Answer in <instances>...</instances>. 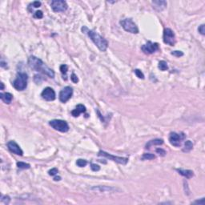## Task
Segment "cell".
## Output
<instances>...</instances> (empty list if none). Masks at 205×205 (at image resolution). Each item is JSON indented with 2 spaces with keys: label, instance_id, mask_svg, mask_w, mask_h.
<instances>
[{
  "label": "cell",
  "instance_id": "cell-1",
  "mask_svg": "<svg viewBox=\"0 0 205 205\" xmlns=\"http://www.w3.org/2000/svg\"><path fill=\"white\" fill-rule=\"evenodd\" d=\"M28 64L30 66V68L34 69L37 71L43 73L50 78H54L55 77V72L54 71L51 69L49 67H47L46 64L43 63L40 59L34 56H30L28 59Z\"/></svg>",
  "mask_w": 205,
  "mask_h": 205
},
{
  "label": "cell",
  "instance_id": "cell-2",
  "mask_svg": "<svg viewBox=\"0 0 205 205\" xmlns=\"http://www.w3.org/2000/svg\"><path fill=\"white\" fill-rule=\"evenodd\" d=\"M88 34V36L93 41V43L97 46L99 49L101 51H106L108 46V43L105 38L102 37L99 34H98L97 32H95V30H87V32Z\"/></svg>",
  "mask_w": 205,
  "mask_h": 205
},
{
  "label": "cell",
  "instance_id": "cell-3",
  "mask_svg": "<svg viewBox=\"0 0 205 205\" xmlns=\"http://www.w3.org/2000/svg\"><path fill=\"white\" fill-rule=\"evenodd\" d=\"M27 79L28 77L26 73L19 72L16 79L13 82V87L18 91H23L27 86Z\"/></svg>",
  "mask_w": 205,
  "mask_h": 205
},
{
  "label": "cell",
  "instance_id": "cell-4",
  "mask_svg": "<svg viewBox=\"0 0 205 205\" xmlns=\"http://www.w3.org/2000/svg\"><path fill=\"white\" fill-rule=\"evenodd\" d=\"M120 24L124 30L128 32L132 33V34H138L139 29L136 24L133 22L132 19H125L124 20L120 21Z\"/></svg>",
  "mask_w": 205,
  "mask_h": 205
},
{
  "label": "cell",
  "instance_id": "cell-5",
  "mask_svg": "<svg viewBox=\"0 0 205 205\" xmlns=\"http://www.w3.org/2000/svg\"><path fill=\"white\" fill-rule=\"evenodd\" d=\"M50 126L53 128L56 131H59L61 132H67L69 131L68 124L62 120H53L49 122Z\"/></svg>",
  "mask_w": 205,
  "mask_h": 205
},
{
  "label": "cell",
  "instance_id": "cell-6",
  "mask_svg": "<svg viewBox=\"0 0 205 205\" xmlns=\"http://www.w3.org/2000/svg\"><path fill=\"white\" fill-rule=\"evenodd\" d=\"M99 156H102V157H106V158L109 159L110 160L115 161V162L120 163V164H127L128 162V158H125V157H120V156H115V155H112L111 154L107 153L104 151H99L98 154Z\"/></svg>",
  "mask_w": 205,
  "mask_h": 205
},
{
  "label": "cell",
  "instance_id": "cell-7",
  "mask_svg": "<svg viewBox=\"0 0 205 205\" xmlns=\"http://www.w3.org/2000/svg\"><path fill=\"white\" fill-rule=\"evenodd\" d=\"M163 39L164 43L169 46H174L175 43V35L174 31L170 28H166L163 30Z\"/></svg>",
  "mask_w": 205,
  "mask_h": 205
},
{
  "label": "cell",
  "instance_id": "cell-8",
  "mask_svg": "<svg viewBox=\"0 0 205 205\" xmlns=\"http://www.w3.org/2000/svg\"><path fill=\"white\" fill-rule=\"evenodd\" d=\"M51 7L53 10V11H55V12H63L68 7L67 3L63 0H54V1H52L51 3Z\"/></svg>",
  "mask_w": 205,
  "mask_h": 205
},
{
  "label": "cell",
  "instance_id": "cell-9",
  "mask_svg": "<svg viewBox=\"0 0 205 205\" xmlns=\"http://www.w3.org/2000/svg\"><path fill=\"white\" fill-rule=\"evenodd\" d=\"M185 138L184 134H178L176 132H171L169 136V142L171 145L175 147H180L182 144V140Z\"/></svg>",
  "mask_w": 205,
  "mask_h": 205
},
{
  "label": "cell",
  "instance_id": "cell-10",
  "mask_svg": "<svg viewBox=\"0 0 205 205\" xmlns=\"http://www.w3.org/2000/svg\"><path fill=\"white\" fill-rule=\"evenodd\" d=\"M141 49L144 51V53H145L147 55H150V54H153L154 52L158 51L159 49V47L157 43H152L151 41H148L144 46H142Z\"/></svg>",
  "mask_w": 205,
  "mask_h": 205
},
{
  "label": "cell",
  "instance_id": "cell-11",
  "mask_svg": "<svg viewBox=\"0 0 205 205\" xmlns=\"http://www.w3.org/2000/svg\"><path fill=\"white\" fill-rule=\"evenodd\" d=\"M73 95V89L71 87H66L60 91V100L62 102H66L71 98Z\"/></svg>",
  "mask_w": 205,
  "mask_h": 205
},
{
  "label": "cell",
  "instance_id": "cell-12",
  "mask_svg": "<svg viewBox=\"0 0 205 205\" xmlns=\"http://www.w3.org/2000/svg\"><path fill=\"white\" fill-rule=\"evenodd\" d=\"M41 96L45 100H47V101H53V100L56 99V97L55 91L52 89L51 87H49L43 89L42 93H41Z\"/></svg>",
  "mask_w": 205,
  "mask_h": 205
},
{
  "label": "cell",
  "instance_id": "cell-13",
  "mask_svg": "<svg viewBox=\"0 0 205 205\" xmlns=\"http://www.w3.org/2000/svg\"><path fill=\"white\" fill-rule=\"evenodd\" d=\"M7 147H8L9 151L15 154V155H20V156H22L23 155V151L21 149V147L15 141H10V142H8L7 143Z\"/></svg>",
  "mask_w": 205,
  "mask_h": 205
},
{
  "label": "cell",
  "instance_id": "cell-14",
  "mask_svg": "<svg viewBox=\"0 0 205 205\" xmlns=\"http://www.w3.org/2000/svg\"><path fill=\"white\" fill-rule=\"evenodd\" d=\"M91 190H94V191H98L100 192H114L116 191H120V189L115 188H111L108 186H98V187H93L91 188Z\"/></svg>",
  "mask_w": 205,
  "mask_h": 205
},
{
  "label": "cell",
  "instance_id": "cell-15",
  "mask_svg": "<svg viewBox=\"0 0 205 205\" xmlns=\"http://www.w3.org/2000/svg\"><path fill=\"white\" fill-rule=\"evenodd\" d=\"M152 5H153V8L155 10H156L157 11H161L167 7V2L166 1H163V0L153 1Z\"/></svg>",
  "mask_w": 205,
  "mask_h": 205
},
{
  "label": "cell",
  "instance_id": "cell-16",
  "mask_svg": "<svg viewBox=\"0 0 205 205\" xmlns=\"http://www.w3.org/2000/svg\"><path fill=\"white\" fill-rule=\"evenodd\" d=\"M86 111L85 106H83V104H79L77 105L76 108L75 110L71 111V114L74 117H78L81 113H84Z\"/></svg>",
  "mask_w": 205,
  "mask_h": 205
},
{
  "label": "cell",
  "instance_id": "cell-17",
  "mask_svg": "<svg viewBox=\"0 0 205 205\" xmlns=\"http://www.w3.org/2000/svg\"><path fill=\"white\" fill-rule=\"evenodd\" d=\"M0 99L7 104H10L12 101L13 95L11 93L6 92V93H1L0 94Z\"/></svg>",
  "mask_w": 205,
  "mask_h": 205
},
{
  "label": "cell",
  "instance_id": "cell-18",
  "mask_svg": "<svg viewBox=\"0 0 205 205\" xmlns=\"http://www.w3.org/2000/svg\"><path fill=\"white\" fill-rule=\"evenodd\" d=\"M176 171L179 172L181 175L186 177L187 179H191L194 176V172L191 170H185V169H176Z\"/></svg>",
  "mask_w": 205,
  "mask_h": 205
},
{
  "label": "cell",
  "instance_id": "cell-19",
  "mask_svg": "<svg viewBox=\"0 0 205 205\" xmlns=\"http://www.w3.org/2000/svg\"><path fill=\"white\" fill-rule=\"evenodd\" d=\"M163 144V140L162 139H155V140H152L148 141V143L146 144L145 148L146 149H149L151 146L161 145Z\"/></svg>",
  "mask_w": 205,
  "mask_h": 205
},
{
  "label": "cell",
  "instance_id": "cell-20",
  "mask_svg": "<svg viewBox=\"0 0 205 205\" xmlns=\"http://www.w3.org/2000/svg\"><path fill=\"white\" fill-rule=\"evenodd\" d=\"M193 148V144L191 140H187L184 144V147L183 148L184 152H189Z\"/></svg>",
  "mask_w": 205,
  "mask_h": 205
},
{
  "label": "cell",
  "instance_id": "cell-21",
  "mask_svg": "<svg viewBox=\"0 0 205 205\" xmlns=\"http://www.w3.org/2000/svg\"><path fill=\"white\" fill-rule=\"evenodd\" d=\"M158 67L159 69H160V71H166L168 69V66H167V62L165 61H160L158 64Z\"/></svg>",
  "mask_w": 205,
  "mask_h": 205
},
{
  "label": "cell",
  "instance_id": "cell-22",
  "mask_svg": "<svg viewBox=\"0 0 205 205\" xmlns=\"http://www.w3.org/2000/svg\"><path fill=\"white\" fill-rule=\"evenodd\" d=\"M17 167L20 169H29L30 167V165L29 163L24 162H17Z\"/></svg>",
  "mask_w": 205,
  "mask_h": 205
},
{
  "label": "cell",
  "instance_id": "cell-23",
  "mask_svg": "<svg viewBox=\"0 0 205 205\" xmlns=\"http://www.w3.org/2000/svg\"><path fill=\"white\" fill-rule=\"evenodd\" d=\"M155 158V155L151 153L144 154L143 156H142V159L143 160H151V159H154Z\"/></svg>",
  "mask_w": 205,
  "mask_h": 205
},
{
  "label": "cell",
  "instance_id": "cell-24",
  "mask_svg": "<svg viewBox=\"0 0 205 205\" xmlns=\"http://www.w3.org/2000/svg\"><path fill=\"white\" fill-rule=\"evenodd\" d=\"M77 166H79V167H83L87 164V161L86 159H77L76 161Z\"/></svg>",
  "mask_w": 205,
  "mask_h": 205
},
{
  "label": "cell",
  "instance_id": "cell-25",
  "mask_svg": "<svg viewBox=\"0 0 205 205\" xmlns=\"http://www.w3.org/2000/svg\"><path fill=\"white\" fill-rule=\"evenodd\" d=\"M67 70H68V67H67V65L63 64V65H61V66H60V71H61V73H62L63 75H66V74L67 72Z\"/></svg>",
  "mask_w": 205,
  "mask_h": 205
},
{
  "label": "cell",
  "instance_id": "cell-26",
  "mask_svg": "<svg viewBox=\"0 0 205 205\" xmlns=\"http://www.w3.org/2000/svg\"><path fill=\"white\" fill-rule=\"evenodd\" d=\"M134 72L136 73V76L138 77V78L142 79H144V73L142 72L140 70H139V69H136V70L134 71Z\"/></svg>",
  "mask_w": 205,
  "mask_h": 205
},
{
  "label": "cell",
  "instance_id": "cell-27",
  "mask_svg": "<svg viewBox=\"0 0 205 205\" xmlns=\"http://www.w3.org/2000/svg\"><path fill=\"white\" fill-rule=\"evenodd\" d=\"M10 200H11V199L8 196H2L1 197V202H3L5 204H8Z\"/></svg>",
  "mask_w": 205,
  "mask_h": 205
},
{
  "label": "cell",
  "instance_id": "cell-28",
  "mask_svg": "<svg viewBox=\"0 0 205 205\" xmlns=\"http://www.w3.org/2000/svg\"><path fill=\"white\" fill-rule=\"evenodd\" d=\"M171 54L172 56H175V57H181V56H184V53L180 51H172Z\"/></svg>",
  "mask_w": 205,
  "mask_h": 205
},
{
  "label": "cell",
  "instance_id": "cell-29",
  "mask_svg": "<svg viewBox=\"0 0 205 205\" xmlns=\"http://www.w3.org/2000/svg\"><path fill=\"white\" fill-rule=\"evenodd\" d=\"M43 17V13L41 11H37L36 12L34 13V18L36 19H42Z\"/></svg>",
  "mask_w": 205,
  "mask_h": 205
},
{
  "label": "cell",
  "instance_id": "cell-30",
  "mask_svg": "<svg viewBox=\"0 0 205 205\" xmlns=\"http://www.w3.org/2000/svg\"><path fill=\"white\" fill-rule=\"evenodd\" d=\"M155 151H156V153H158L161 156H165V155H166V151L162 148H157L155 150Z\"/></svg>",
  "mask_w": 205,
  "mask_h": 205
},
{
  "label": "cell",
  "instance_id": "cell-31",
  "mask_svg": "<svg viewBox=\"0 0 205 205\" xmlns=\"http://www.w3.org/2000/svg\"><path fill=\"white\" fill-rule=\"evenodd\" d=\"M91 170L94 171H98L100 170V167L97 165V164H95V163H91Z\"/></svg>",
  "mask_w": 205,
  "mask_h": 205
},
{
  "label": "cell",
  "instance_id": "cell-32",
  "mask_svg": "<svg viewBox=\"0 0 205 205\" xmlns=\"http://www.w3.org/2000/svg\"><path fill=\"white\" fill-rule=\"evenodd\" d=\"M59 172V171H58V169L57 168H52V169H51V170H49V171H48V174L50 175H56L57 173Z\"/></svg>",
  "mask_w": 205,
  "mask_h": 205
},
{
  "label": "cell",
  "instance_id": "cell-33",
  "mask_svg": "<svg viewBox=\"0 0 205 205\" xmlns=\"http://www.w3.org/2000/svg\"><path fill=\"white\" fill-rule=\"evenodd\" d=\"M199 32L201 34H203V35H204L205 34V26L204 24H202L201 26H200V27H199Z\"/></svg>",
  "mask_w": 205,
  "mask_h": 205
},
{
  "label": "cell",
  "instance_id": "cell-34",
  "mask_svg": "<svg viewBox=\"0 0 205 205\" xmlns=\"http://www.w3.org/2000/svg\"><path fill=\"white\" fill-rule=\"evenodd\" d=\"M71 81L73 83H77L78 82H79V79H78V77L75 74H74L73 73L72 75H71Z\"/></svg>",
  "mask_w": 205,
  "mask_h": 205
},
{
  "label": "cell",
  "instance_id": "cell-35",
  "mask_svg": "<svg viewBox=\"0 0 205 205\" xmlns=\"http://www.w3.org/2000/svg\"><path fill=\"white\" fill-rule=\"evenodd\" d=\"M193 204H198L199 205H204L205 204V200L204 198H202L200 200H196L193 202Z\"/></svg>",
  "mask_w": 205,
  "mask_h": 205
},
{
  "label": "cell",
  "instance_id": "cell-36",
  "mask_svg": "<svg viewBox=\"0 0 205 205\" xmlns=\"http://www.w3.org/2000/svg\"><path fill=\"white\" fill-rule=\"evenodd\" d=\"M31 5H32L34 7L37 8V7H39L41 6V3H40V2H38V1H35V2H34V3H32Z\"/></svg>",
  "mask_w": 205,
  "mask_h": 205
},
{
  "label": "cell",
  "instance_id": "cell-37",
  "mask_svg": "<svg viewBox=\"0 0 205 205\" xmlns=\"http://www.w3.org/2000/svg\"><path fill=\"white\" fill-rule=\"evenodd\" d=\"M54 180H55V181H60V180H61V177H60V176H56V177L54 178Z\"/></svg>",
  "mask_w": 205,
  "mask_h": 205
},
{
  "label": "cell",
  "instance_id": "cell-38",
  "mask_svg": "<svg viewBox=\"0 0 205 205\" xmlns=\"http://www.w3.org/2000/svg\"><path fill=\"white\" fill-rule=\"evenodd\" d=\"M4 88V85H3V83H1V90H3Z\"/></svg>",
  "mask_w": 205,
  "mask_h": 205
}]
</instances>
